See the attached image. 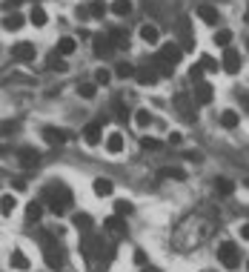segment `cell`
Segmentation results:
<instances>
[{
  "mask_svg": "<svg viewBox=\"0 0 249 272\" xmlns=\"http://www.w3.org/2000/svg\"><path fill=\"white\" fill-rule=\"evenodd\" d=\"M43 201H46V207L55 212V215H63V212L72 207V189L66 183H49L43 189Z\"/></svg>",
  "mask_w": 249,
  "mask_h": 272,
  "instance_id": "obj_1",
  "label": "cell"
},
{
  "mask_svg": "<svg viewBox=\"0 0 249 272\" xmlns=\"http://www.w3.org/2000/svg\"><path fill=\"white\" fill-rule=\"evenodd\" d=\"M218 261L226 267V270H238V267H241V252H238V246L232 241H223L218 246Z\"/></svg>",
  "mask_w": 249,
  "mask_h": 272,
  "instance_id": "obj_2",
  "label": "cell"
},
{
  "mask_svg": "<svg viewBox=\"0 0 249 272\" xmlns=\"http://www.w3.org/2000/svg\"><path fill=\"white\" fill-rule=\"evenodd\" d=\"M175 106H178V112H181V118L187 123H195V97H189L187 92H181V95H175Z\"/></svg>",
  "mask_w": 249,
  "mask_h": 272,
  "instance_id": "obj_3",
  "label": "cell"
},
{
  "mask_svg": "<svg viewBox=\"0 0 249 272\" xmlns=\"http://www.w3.org/2000/svg\"><path fill=\"white\" fill-rule=\"evenodd\" d=\"M94 43V58H112V52H115V43H112V37L109 34H94L92 37Z\"/></svg>",
  "mask_w": 249,
  "mask_h": 272,
  "instance_id": "obj_4",
  "label": "cell"
},
{
  "mask_svg": "<svg viewBox=\"0 0 249 272\" xmlns=\"http://www.w3.org/2000/svg\"><path fill=\"white\" fill-rule=\"evenodd\" d=\"M34 55H37V49H34L31 43H26V40L12 46V58H15L17 63H31L34 61Z\"/></svg>",
  "mask_w": 249,
  "mask_h": 272,
  "instance_id": "obj_5",
  "label": "cell"
},
{
  "mask_svg": "<svg viewBox=\"0 0 249 272\" xmlns=\"http://www.w3.org/2000/svg\"><path fill=\"white\" fill-rule=\"evenodd\" d=\"M100 249H103V243L97 241L94 235H83V238H80V252H83L86 261H94V255H97Z\"/></svg>",
  "mask_w": 249,
  "mask_h": 272,
  "instance_id": "obj_6",
  "label": "cell"
},
{
  "mask_svg": "<svg viewBox=\"0 0 249 272\" xmlns=\"http://www.w3.org/2000/svg\"><path fill=\"white\" fill-rule=\"evenodd\" d=\"M223 72H229V75L241 72V55H238L232 46H226V49H223Z\"/></svg>",
  "mask_w": 249,
  "mask_h": 272,
  "instance_id": "obj_7",
  "label": "cell"
},
{
  "mask_svg": "<svg viewBox=\"0 0 249 272\" xmlns=\"http://www.w3.org/2000/svg\"><path fill=\"white\" fill-rule=\"evenodd\" d=\"M17 160H20L23 169H34L37 160H40V152L31 149V146H23V149H17Z\"/></svg>",
  "mask_w": 249,
  "mask_h": 272,
  "instance_id": "obj_8",
  "label": "cell"
},
{
  "mask_svg": "<svg viewBox=\"0 0 249 272\" xmlns=\"http://www.w3.org/2000/svg\"><path fill=\"white\" fill-rule=\"evenodd\" d=\"M157 55L175 66V63L181 61V55H184V46H178V43H172V40H169V43H163V46H160V52H157Z\"/></svg>",
  "mask_w": 249,
  "mask_h": 272,
  "instance_id": "obj_9",
  "label": "cell"
},
{
  "mask_svg": "<svg viewBox=\"0 0 249 272\" xmlns=\"http://www.w3.org/2000/svg\"><path fill=\"white\" fill-rule=\"evenodd\" d=\"M157 78H160V75L155 72V66H143V69H138V72H135V80H138L140 86H155Z\"/></svg>",
  "mask_w": 249,
  "mask_h": 272,
  "instance_id": "obj_10",
  "label": "cell"
},
{
  "mask_svg": "<svg viewBox=\"0 0 249 272\" xmlns=\"http://www.w3.org/2000/svg\"><path fill=\"white\" fill-rule=\"evenodd\" d=\"M43 138H46V144H52V146H61L69 141V132H63V129H55V126H46L43 129Z\"/></svg>",
  "mask_w": 249,
  "mask_h": 272,
  "instance_id": "obj_11",
  "label": "cell"
},
{
  "mask_svg": "<svg viewBox=\"0 0 249 272\" xmlns=\"http://www.w3.org/2000/svg\"><path fill=\"white\" fill-rule=\"evenodd\" d=\"M92 189H94V195H97V198H109V195L115 192V183L109 181V178H94Z\"/></svg>",
  "mask_w": 249,
  "mask_h": 272,
  "instance_id": "obj_12",
  "label": "cell"
},
{
  "mask_svg": "<svg viewBox=\"0 0 249 272\" xmlns=\"http://www.w3.org/2000/svg\"><path fill=\"white\" fill-rule=\"evenodd\" d=\"M198 17H201L203 23L215 26V23H218V9H215V6H209V3H203V6H198Z\"/></svg>",
  "mask_w": 249,
  "mask_h": 272,
  "instance_id": "obj_13",
  "label": "cell"
},
{
  "mask_svg": "<svg viewBox=\"0 0 249 272\" xmlns=\"http://www.w3.org/2000/svg\"><path fill=\"white\" fill-rule=\"evenodd\" d=\"M106 152H109V155H121V152H124V135H121V132H112V135L106 138Z\"/></svg>",
  "mask_w": 249,
  "mask_h": 272,
  "instance_id": "obj_14",
  "label": "cell"
},
{
  "mask_svg": "<svg viewBox=\"0 0 249 272\" xmlns=\"http://www.w3.org/2000/svg\"><path fill=\"white\" fill-rule=\"evenodd\" d=\"M157 178H169V181H184V178H187V172H184L181 166H163V169H157Z\"/></svg>",
  "mask_w": 249,
  "mask_h": 272,
  "instance_id": "obj_15",
  "label": "cell"
},
{
  "mask_svg": "<svg viewBox=\"0 0 249 272\" xmlns=\"http://www.w3.org/2000/svg\"><path fill=\"white\" fill-rule=\"evenodd\" d=\"M83 141H86L89 146H97V144H100V123H89V126L83 129Z\"/></svg>",
  "mask_w": 249,
  "mask_h": 272,
  "instance_id": "obj_16",
  "label": "cell"
},
{
  "mask_svg": "<svg viewBox=\"0 0 249 272\" xmlns=\"http://www.w3.org/2000/svg\"><path fill=\"white\" fill-rule=\"evenodd\" d=\"M212 86H209V83H203V80H201V83H198V89H195V100H198V103H212Z\"/></svg>",
  "mask_w": 249,
  "mask_h": 272,
  "instance_id": "obj_17",
  "label": "cell"
},
{
  "mask_svg": "<svg viewBox=\"0 0 249 272\" xmlns=\"http://www.w3.org/2000/svg\"><path fill=\"white\" fill-rule=\"evenodd\" d=\"M112 235H124L126 232V224L121 221V215H112V218H106V224H103Z\"/></svg>",
  "mask_w": 249,
  "mask_h": 272,
  "instance_id": "obj_18",
  "label": "cell"
},
{
  "mask_svg": "<svg viewBox=\"0 0 249 272\" xmlns=\"http://www.w3.org/2000/svg\"><path fill=\"white\" fill-rule=\"evenodd\" d=\"M152 66L157 69V75H160V78H172V72H175V69H172V63L163 61L160 55H155V58H152Z\"/></svg>",
  "mask_w": 249,
  "mask_h": 272,
  "instance_id": "obj_19",
  "label": "cell"
},
{
  "mask_svg": "<svg viewBox=\"0 0 249 272\" xmlns=\"http://www.w3.org/2000/svg\"><path fill=\"white\" fill-rule=\"evenodd\" d=\"M181 40H184V43H181V46H184V49H195V37H192V32H189V20L187 17H184V20H181Z\"/></svg>",
  "mask_w": 249,
  "mask_h": 272,
  "instance_id": "obj_20",
  "label": "cell"
},
{
  "mask_svg": "<svg viewBox=\"0 0 249 272\" xmlns=\"http://www.w3.org/2000/svg\"><path fill=\"white\" fill-rule=\"evenodd\" d=\"M109 37H112L115 49H126V46H129V34H126V29H112L109 32Z\"/></svg>",
  "mask_w": 249,
  "mask_h": 272,
  "instance_id": "obj_21",
  "label": "cell"
},
{
  "mask_svg": "<svg viewBox=\"0 0 249 272\" xmlns=\"http://www.w3.org/2000/svg\"><path fill=\"white\" fill-rule=\"evenodd\" d=\"M9 264H12V270H29V258H26L20 249H15V252H12Z\"/></svg>",
  "mask_w": 249,
  "mask_h": 272,
  "instance_id": "obj_22",
  "label": "cell"
},
{
  "mask_svg": "<svg viewBox=\"0 0 249 272\" xmlns=\"http://www.w3.org/2000/svg\"><path fill=\"white\" fill-rule=\"evenodd\" d=\"M238 121H241L238 112H232V109H223V112H220V126H223V129H235Z\"/></svg>",
  "mask_w": 249,
  "mask_h": 272,
  "instance_id": "obj_23",
  "label": "cell"
},
{
  "mask_svg": "<svg viewBox=\"0 0 249 272\" xmlns=\"http://www.w3.org/2000/svg\"><path fill=\"white\" fill-rule=\"evenodd\" d=\"M72 224H75V226H78V229H83V232H89V229H92V215H86V212H78V215H75V218H72Z\"/></svg>",
  "mask_w": 249,
  "mask_h": 272,
  "instance_id": "obj_24",
  "label": "cell"
},
{
  "mask_svg": "<svg viewBox=\"0 0 249 272\" xmlns=\"http://www.w3.org/2000/svg\"><path fill=\"white\" fill-rule=\"evenodd\" d=\"M29 20L34 23V26H46V20H49V17H46V9H43V6H31Z\"/></svg>",
  "mask_w": 249,
  "mask_h": 272,
  "instance_id": "obj_25",
  "label": "cell"
},
{
  "mask_svg": "<svg viewBox=\"0 0 249 272\" xmlns=\"http://www.w3.org/2000/svg\"><path fill=\"white\" fill-rule=\"evenodd\" d=\"M20 26H23V17L20 15H6L3 17V29L6 32H17Z\"/></svg>",
  "mask_w": 249,
  "mask_h": 272,
  "instance_id": "obj_26",
  "label": "cell"
},
{
  "mask_svg": "<svg viewBox=\"0 0 249 272\" xmlns=\"http://www.w3.org/2000/svg\"><path fill=\"white\" fill-rule=\"evenodd\" d=\"M75 49H78V43H75V37H61V40H58V52H61L63 58H66V55H72Z\"/></svg>",
  "mask_w": 249,
  "mask_h": 272,
  "instance_id": "obj_27",
  "label": "cell"
},
{
  "mask_svg": "<svg viewBox=\"0 0 249 272\" xmlns=\"http://www.w3.org/2000/svg\"><path fill=\"white\" fill-rule=\"evenodd\" d=\"M49 69H52V72H66V69H69V66H66V61H63L61 52L49 55Z\"/></svg>",
  "mask_w": 249,
  "mask_h": 272,
  "instance_id": "obj_28",
  "label": "cell"
},
{
  "mask_svg": "<svg viewBox=\"0 0 249 272\" xmlns=\"http://www.w3.org/2000/svg\"><path fill=\"white\" fill-rule=\"evenodd\" d=\"M26 218H29V221H40V218H43V204H40V201H31L29 207H26Z\"/></svg>",
  "mask_w": 249,
  "mask_h": 272,
  "instance_id": "obj_29",
  "label": "cell"
},
{
  "mask_svg": "<svg viewBox=\"0 0 249 272\" xmlns=\"http://www.w3.org/2000/svg\"><path fill=\"white\" fill-rule=\"evenodd\" d=\"M112 12H115L118 17H126V15L132 12V0H115V3H112Z\"/></svg>",
  "mask_w": 249,
  "mask_h": 272,
  "instance_id": "obj_30",
  "label": "cell"
},
{
  "mask_svg": "<svg viewBox=\"0 0 249 272\" xmlns=\"http://www.w3.org/2000/svg\"><path fill=\"white\" fill-rule=\"evenodd\" d=\"M140 37H143L146 43H157V26H152V23L140 26Z\"/></svg>",
  "mask_w": 249,
  "mask_h": 272,
  "instance_id": "obj_31",
  "label": "cell"
},
{
  "mask_svg": "<svg viewBox=\"0 0 249 272\" xmlns=\"http://www.w3.org/2000/svg\"><path fill=\"white\" fill-rule=\"evenodd\" d=\"M135 123H138L140 129H146V126L152 123V115H149V109H138V112H135Z\"/></svg>",
  "mask_w": 249,
  "mask_h": 272,
  "instance_id": "obj_32",
  "label": "cell"
},
{
  "mask_svg": "<svg viewBox=\"0 0 249 272\" xmlns=\"http://www.w3.org/2000/svg\"><path fill=\"white\" fill-rule=\"evenodd\" d=\"M215 189H218V192L223 195V198H229L235 186H232V181H226V178H218V181H215Z\"/></svg>",
  "mask_w": 249,
  "mask_h": 272,
  "instance_id": "obj_33",
  "label": "cell"
},
{
  "mask_svg": "<svg viewBox=\"0 0 249 272\" xmlns=\"http://www.w3.org/2000/svg\"><path fill=\"white\" fill-rule=\"evenodd\" d=\"M135 72H138V69H135L132 63H118V66H115V75H118V78H132Z\"/></svg>",
  "mask_w": 249,
  "mask_h": 272,
  "instance_id": "obj_34",
  "label": "cell"
},
{
  "mask_svg": "<svg viewBox=\"0 0 249 272\" xmlns=\"http://www.w3.org/2000/svg\"><path fill=\"white\" fill-rule=\"evenodd\" d=\"M78 95H80V97H86V100L94 97V95H97V83H80V86H78Z\"/></svg>",
  "mask_w": 249,
  "mask_h": 272,
  "instance_id": "obj_35",
  "label": "cell"
},
{
  "mask_svg": "<svg viewBox=\"0 0 249 272\" xmlns=\"http://www.w3.org/2000/svg\"><path fill=\"white\" fill-rule=\"evenodd\" d=\"M0 204H3V218H9V215H12V209H15V207H17V201H15V198H12V195H3V201H0Z\"/></svg>",
  "mask_w": 249,
  "mask_h": 272,
  "instance_id": "obj_36",
  "label": "cell"
},
{
  "mask_svg": "<svg viewBox=\"0 0 249 272\" xmlns=\"http://www.w3.org/2000/svg\"><path fill=\"white\" fill-rule=\"evenodd\" d=\"M89 12H92V17H103L106 15V3L103 0H92L89 3Z\"/></svg>",
  "mask_w": 249,
  "mask_h": 272,
  "instance_id": "obj_37",
  "label": "cell"
},
{
  "mask_svg": "<svg viewBox=\"0 0 249 272\" xmlns=\"http://www.w3.org/2000/svg\"><path fill=\"white\" fill-rule=\"evenodd\" d=\"M215 43H218V46H229V43H232V32L220 29L218 34H215Z\"/></svg>",
  "mask_w": 249,
  "mask_h": 272,
  "instance_id": "obj_38",
  "label": "cell"
},
{
  "mask_svg": "<svg viewBox=\"0 0 249 272\" xmlns=\"http://www.w3.org/2000/svg\"><path fill=\"white\" fill-rule=\"evenodd\" d=\"M115 215H132V204L129 201H115Z\"/></svg>",
  "mask_w": 249,
  "mask_h": 272,
  "instance_id": "obj_39",
  "label": "cell"
},
{
  "mask_svg": "<svg viewBox=\"0 0 249 272\" xmlns=\"http://www.w3.org/2000/svg\"><path fill=\"white\" fill-rule=\"evenodd\" d=\"M109 80H112V75H109L106 69H97V72H94V83H97V86H106Z\"/></svg>",
  "mask_w": 249,
  "mask_h": 272,
  "instance_id": "obj_40",
  "label": "cell"
},
{
  "mask_svg": "<svg viewBox=\"0 0 249 272\" xmlns=\"http://www.w3.org/2000/svg\"><path fill=\"white\" fill-rule=\"evenodd\" d=\"M203 72H206V69H203L201 63H198V66H192V69H189V80H195V83H201V78H203Z\"/></svg>",
  "mask_w": 249,
  "mask_h": 272,
  "instance_id": "obj_41",
  "label": "cell"
},
{
  "mask_svg": "<svg viewBox=\"0 0 249 272\" xmlns=\"http://www.w3.org/2000/svg\"><path fill=\"white\" fill-rule=\"evenodd\" d=\"M201 66H203L206 72H218V63H215V58H209V55L201 58Z\"/></svg>",
  "mask_w": 249,
  "mask_h": 272,
  "instance_id": "obj_42",
  "label": "cell"
},
{
  "mask_svg": "<svg viewBox=\"0 0 249 272\" xmlns=\"http://www.w3.org/2000/svg\"><path fill=\"white\" fill-rule=\"evenodd\" d=\"M238 100H241V109L249 115V92H238Z\"/></svg>",
  "mask_w": 249,
  "mask_h": 272,
  "instance_id": "obj_43",
  "label": "cell"
},
{
  "mask_svg": "<svg viewBox=\"0 0 249 272\" xmlns=\"http://www.w3.org/2000/svg\"><path fill=\"white\" fill-rule=\"evenodd\" d=\"M140 146H143V149H160V144L152 141V138H140Z\"/></svg>",
  "mask_w": 249,
  "mask_h": 272,
  "instance_id": "obj_44",
  "label": "cell"
},
{
  "mask_svg": "<svg viewBox=\"0 0 249 272\" xmlns=\"http://www.w3.org/2000/svg\"><path fill=\"white\" fill-rule=\"evenodd\" d=\"M115 112H118V121H126V118H129V112L124 109V103H121V100L115 103Z\"/></svg>",
  "mask_w": 249,
  "mask_h": 272,
  "instance_id": "obj_45",
  "label": "cell"
},
{
  "mask_svg": "<svg viewBox=\"0 0 249 272\" xmlns=\"http://www.w3.org/2000/svg\"><path fill=\"white\" fill-rule=\"evenodd\" d=\"M135 264L143 267V264H146V255H143V252H135Z\"/></svg>",
  "mask_w": 249,
  "mask_h": 272,
  "instance_id": "obj_46",
  "label": "cell"
},
{
  "mask_svg": "<svg viewBox=\"0 0 249 272\" xmlns=\"http://www.w3.org/2000/svg\"><path fill=\"white\" fill-rule=\"evenodd\" d=\"M187 160H195V163H198V160H201V155H198V152H187Z\"/></svg>",
  "mask_w": 249,
  "mask_h": 272,
  "instance_id": "obj_47",
  "label": "cell"
},
{
  "mask_svg": "<svg viewBox=\"0 0 249 272\" xmlns=\"http://www.w3.org/2000/svg\"><path fill=\"white\" fill-rule=\"evenodd\" d=\"M241 235H244V238L249 241V224H244V226H241Z\"/></svg>",
  "mask_w": 249,
  "mask_h": 272,
  "instance_id": "obj_48",
  "label": "cell"
},
{
  "mask_svg": "<svg viewBox=\"0 0 249 272\" xmlns=\"http://www.w3.org/2000/svg\"><path fill=\"white\" fill-rule=\"evenodd\" d=\"M244 183H247V189H249V178H247V181H244Z\"/></svg>",
  "mask_w": 249,
  "mask_h": 272,
  "instance_id": "obj_49",
  "label": "cell"
},
{
  "mask_svg": "<svg viewBox=\"0 0 249 272\" xmlns=\"http://www.w3.org/2000/svg\"><path fill=\"white\" fill-rule=\"evenodd\" d=\"M143 272H157V270H143Z\"/></svg>",
  "mask_w": 249,
  "mask_h": 272,
  "instance_id": "obj_50",
  "label": "cell"
},
{
  "mask_svg": "<svg viewBox=\"0 0 249 272\" xmlns=\"http://www.w3.org/2000/svg\"><path fill=\"white\" fill-rule=\"evenodd\" d=\"M247 52H249V40H247Z\"/></svg>",
  "mask_w": 249,
  "mask_h": 272,
  "instance_id": "obj_51",
  "label": "cell"
},
{
  "mask_svg": "<svg viewBox=\"0 0 249 272\" xmlns=\"http://www.w3.org/2000/svg\"><path fill=\"white\" fill-rule=\"evenodd\" d=\"M247 23H249V12H247Z\"/></svg>",
  "mask_w": 249,
  "mask_h": 272,
  "instance_id": "obj_52",
  "label": "cell"
},
{
  "mask_svg": "<svg viewBox=\"0 0 249 272\" xmlns=\"http://www.w3.org/2000/svg\"><path fill=\"white\" fill-rule=\"evenodd\" d=\"M247 270H249V264H247Z\"/></svg>",
  "mask_w": 249,
  "mask_h": 272,
  "instance_id": "obj_53",
  "label": "cell"
}]
</instances>
